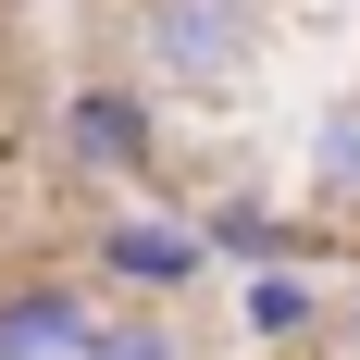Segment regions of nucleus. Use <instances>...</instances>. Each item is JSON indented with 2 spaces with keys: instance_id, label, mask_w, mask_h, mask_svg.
I'll return each instance as SVG.
<instances>
[{
  "instance_id": "f257e3e1",
  "label": "nucleus",
  "mask_w": 360,
  "mask_h": 360,
  "mask_svg": "<svg viewBox=\"0 0 360 360\" xmlns=\"http://www.w3.org/2000/svg\"><path fill=\"white\" fill-rule=\"evenodd\" d=\"M137 50L174 87H224L249 75V0H137Z\"/></svg>"
},
{
  "instance_id": "f03ea898",
  "label": "nucleus",
  "mask_w": 360,
  "mask_h": 360,
  "mask_svg": "<svg viewBox=\"0 0 360 360\" xmlns=\"http://www.w3.org/2000/svg\"><path fill=\"white\" fill-rule=\"evenodd\" d=\"M212 274V236L174 212H100V286H137V298H186Z\"/></svg>"
},
{
  "instance_id": "7ed1b4c3",
  "label": "nucleus",
  "mask_w": 360,
  "mask_h": 360,
  "mask_svg": "<svg viewBox=\"0 0 360 360\" xmlns=\"http://www.w3.org/2000/svg\"><path fill=\"white\" fill-rule=\"evenodd\" d=\"M149 100L137 87H124V75H87V87H75L63 100V162L75 174H149Z\"/></svg>"
},
{
  "instance_id": "20e7f679",
  "label": "nucleus",
  "mask_w": 360,
  "mask_h": 360,
  "mask_svg": "<svg viewBox=\"0 0 360 360\" xmlns=\"http://www.w3.org/2000/svg\"><path fill=\"white\" fill-rule=\"evenodd\" d=\"M87 286H63V274H25V286H0V360H75L87 348Z\"/></svg>"
},
{
  "instance_id": "39448f33",
  "label": "nucleus",
  "mask_w": 360,
  "mask_h": 360,
  "mask_svg": "<svg viewBox=\"0 0 360 360\" xmlns=\"http://www.w3.org/2000/svg\"><path fill=\"white\" fill-rule=\"evenodd\" d=\"M311 323H323L311 274H298V261H261V274H249V335H261V348H298Z\"/></svg>"
},
{
  "instance_id": "423d86ee",
  "label": "nucleus",
  "mask_w": 360,
  "mask_h": 360,
  "mask_svg": "<svg viewBox=\"0 0 360 360\" xmlns=\"http://www.w3.org/2000/svg\"><path fill=\"white\" fill-rule=\"evenodd\" d=\"M311 199L360 212V87H348V100H323V124H311Z\"/></svg>"
},
{
  "instance_id": "0eeeda50",
  "label": "nucleus",
  "mask_w": 360,
  "mask_h": 360,
  "mask_svg": "<svg viewBox=\"0 0 360 360\" xmlns=\"http://www.w3.org/2000/svg\"><path fill=\"white\" fill-rule=\"evenodd\" d=\"M199 236H212L224 261H249V274H261V261H298V224H286V212H261V199H236V212H212Z\"/></svg>"
},
{
  "instance_id": "6e6552de",
  "label": "nucleus",
  "mask_w": 360,
  "mask_h": 360,
  "mask_svg": "<svg viewBox=\"0 0 360 360\" xmlns=\"http://www.w3.org/2000/svg\"><path fill=\"white\" fill-rule=\"evenodd\" d=\"M75 360H186V348H174V323H149V311H137V323H87Z\"/></svg>"
}]
</instances>
